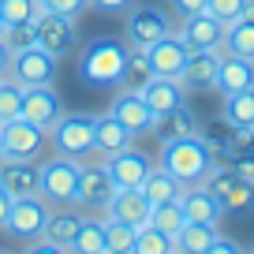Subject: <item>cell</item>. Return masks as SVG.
<instances>
[{
    "label": "cell",
    "instance_id": "6da1fadb",
    "mask_svg": "<svg viewBox=\"0 0 254 254\" xmlns=\"http://www.w3.org/2000/svg\"><path fill=\"white\" fill-rule=\"evenodd\" d=\"M161 168L172 172L183 187H194V183H202L206 172L213 168V150H209V142L202 135L161 142Z\"/></svg>",
    "mask_w": 254,
    "mask_h": 254
},
{
    "label": "cell",
    "instance_id": "7a4b0ae2",
    "mask_svg": "<svg viewBox=\"0 0 254 254\" xmlns=\"http://www.w3.org/2000/svg\"><path fill=\"white\" fill-rule=\"evenodd\" d=\"M131 53V45L116 38H97L82 49L79 56V79L86 86H116L120 82V71H124V60Z\"/></svg>",
    "mask_w": 254,
    "mask_h": 254
},
{
    "label": "cell",
    "instance_id": "3957f363",
    "mask_svg": "<svg viewBox=\"0 0 254 254\" xmlns=\"http://www.w3.org/2000/svg\"><path fill=\"white\" fill-rule=\"evenodd\" d=\"M79 176H82V161L56 153L53 161L38 165V180H41V198L49 206H71L75 190H79Z\"/></svg>",
    "mask_w": 254,
    "mask_h": 254
},
{
    "label": "cell",
    "instance_id": "277c9868",
    "mask_svg": "<svg viewBox=\"0 0 254 254\" xmlns=\"http://www.w3.org/2000/svg\"><path fill=\"white\" fill-rule=\"evenodd\" d=\"M49 142L64 157H90L94 153V116H79V112H60L53 127H49Z\"/></svg>",
    "mask_w": 254,
    "mask_h": 254
},
{
    "label": "cell",
    "instance_id": "5b68a950",
    "mask_svg": "<svg viewBox=\"0 0 254 254\" xmlns=\"http://www.w3.org/2000/svg\"><path fill=\"white\" fill-rule=\"evenodd\" d=\"M0 146L8 161H38V153L49 146V131L30 120H0Z\"/></svg>",
    "mask_w": 254,
    "mask_h": 254
},
{
    "label": "cell",
    "instance_id": "8992f818",
    "mask_svg": "<svg viewBox=\"0 0 254 254\" xmlns=\"http://www.w3.org/2000/svg\"><path fill=\"white\" fill-rule=\"evenodd\" d=\"M202 187L224 206V213H236V209H251L254 206V183H247L243 176H236L228 165H213L206 172V180H202Z\"/></svg>",
    "mask_w": 254,
    "mask_h": 254
},
{
    "label": "cell",
    "instance_id": "52a82bcc",
    "mask_svg": "<svg viewBox=\"0 0 254 254\" xmlns=\"http://www.w3.org/2000/svg\"><path fill=\"white\" fill-rule=\"evenodd\" d=\"M11 82L19 86H53L56 79V56L41 45H30L23 53H11V67H8Z\"/></svg>",
    "mask_w": 254,
    "mask_h": 254
},
{
    "label": "cell",
    "instance_id": "ba28073f",
    "mask_svg": "<svg viewBox=\"0 0 254 254\" xmlns=\"http://www.w3.org/2000/svg\"><path fill=\"white\" fill-rule=\"evenodd\" d=\"M45 221H49V202L41 198V194H30V198L11 202L4 232H8L11 239H19V243H34V239H41V232H45Z\"/></svg>",
    "mask_w": 254,
    "mask_h": 254
},
{
    "label": "cell",
    "instance_id": "9c48e42d",
    "mask_svg": "<svg viewBox=\"0 0 254 254\" xmlns=\"http://www.w3.org/2000/svg\"><path fill=\"white\" fill-rule=\"evenodd\" d=\"M176 26L168 23V15L161 8H153V4H131L127 8V41L135 49H146L150 41L165 38V34H172Z\"/></svg>",
    "mask_w": 254,
    "mask_h": 254
},
{
    "label": "cell",
    "instance_id": "30bf717a",
    "mask_svg": "<svg viewBox=\"0 0 254 254\" xmlns=\"http://www.w3.org/2000/svg\"><path fill=\"white\" fill-rule=\"evenodd\" d=\"M34 26H38V45L49 49L53 56H64V53H71V49L79 45V26L67 15H56V11L41 8L38 19H34Z\"/></svg>",
    "mask_w": 254,
    "mask_h": 254
},
{
    "label": "cell",
    "instance_id": "8fae6325",
    "mask_svg": "<svg viewBox=\"0 0 254 254\" xmlns=\"http://www.w3.org/2000/svg\"><path fill=\"white\" fill-rule=\"evenodd\" d=\"M142 53H146V60H150L153 75H161V79H180V71H183V64H187L190 49H187V41L172 30V34H165V38L150 41Z\"/></svg>",
    "mask_w": 254,
    "mask_h": 254
},
{
    "label": "cell",
    "instance_id": "7c38bea8",
    "mask_svg": "<svg viewBox=\"0 0 254 254\" xmlns=\"http://www.w3.org/2000/svg\"><path fill=\"white\" fill-rule=\"evenodd\" d=\"M112 194H116V180L109 176L105 161H101V165H82L79 190H75V206H82V209H105Z\"/></svg>",
    "mask_w": 254,
    "mask_h": 254
},
{
    "label": "cell",
    "instance_id": "4fadbf2b",
    "mask_svg": "<svg viewBox=\"0 0 254 254\" xmlns=\"http://www.w3.org/2000/svg\"><path fill=\"white\" fill-rule=\"evenodd\" d=\"M105 217L109 221H120V224H131V228H146L150 224V202L138 187H116V194L109 198L105 206Z\"/></svg>",
    "mask_w": 254,
    "mask_h": 254
},
{
    "label": "cell",
    "instance_id": "5bb4252c",
    "mask_svg": "<svg viewBox=\"0 0 254 254\" xmlns=\"http://www.w3.org/2000/svg\"><path fill=\"white\" fill-rule=\"evenodd\" d=\"M217 67H221V49H190L187 64L180 71V86L183 90H213Z\"/></svg>",
    "mask_w": 254,
    "mask_h": 254
},
{
    "label": "cell",
    "instance_id": "9a60e30c",
    "mask_svg": "<svg viewBox=\"0 0 254 254\" xmlns=\"http://www.w3.org/2000/svg\"><path fill=\"white\" fill-rule=\"evenodd\" d=\"M60 97H56L53 86H23V105H19V116L30 120V124L38 127H53L56 120H60Z\"/></svg>",
    "mask_w": 254,
    "mask_h": 254
},
{
    "label": "cell",
    "instance_id": "2e32d148",
    "mask_svg": "<svg viewBox=\"0 0 254 254\" xmlns=\"http://www.w3.org/2000/svg\"><path fill=\"white\" fill-rule=\"evenodd\" d=\"M105 168H109V176L116 180V187H142L146 172H150V157H146L142 150H135V146H127V150H116L105 157Z\"/></svg>",
    "mask_w": 254,
    "mask_h": 254
},
{
    "label": "cell",
    "instance_id": "e0dca14e",
    "mask_svg": "<svg viewBox=\"0 0 254 254\" xmlns=\"http://www.w3.org/2000/svg\"><path fill=\"white\" fill-rule=\"evenodd\" d=\"M109 112L127 127V131H131V135H146V131L153 127V120H157V116L150 112V105L142 101V94H138V90H120Z\"/></svg>",
    "mask_w": 254,
    "mask_h": 254
},
{
    "label": "cell",
    "instance_id": "ac0fdd59",
    "mask_svg": "<svg viewBox=\"0 0 254 254\" xmlns=\"http://www.w3.org/2000/svg\"><path fill=\"white\" fill-rule=\"evenodd\" d=\"M0 187L8 190L11 198H30L41 194V180H38V165L34 161H0Z\"/></svg>",
    "mask_w": 254,
    "mask_h": 254
},
{
    "label": "cell",
    "instance_id": "d6986e66",
    "mask_svg": "<svg viewBox=\"0 0 254 254\" xmlns=\"http://www.w3.org/2000/svg\"><path fill=\"white\" fill-rule=\"evenodd\" d=\"M176 34L187 41V49H221V45H224V23H217L209 11L187 15Z\"/></svg>",
    "mask_w": 254,
    "mask_h": 254
},
{
    "label": "cell",
    "instance_id": "ffe728a7",
    "mask_svg": "<svg viewBox=\"0 0 254 254\" xmlns=\"http://www.w3.org/2000/svg\"><path fill=\"white\" fill-rule=\"evenodd\" d=\"M180 206H183V217H187V221H194V224H217V221L224 217V206L209 194L206 187H202V183H194V187L183 190Z\"/></svg>",
    "mask_w": 254,
    "mask_h": 254
},
{
    "label": "cell",
    "instance_id": "44dd1931",
    "mask_svg": "<svg viewBox=\"0 0 254 254\" xmlns=\"http://www.w3.org/2000/svg\"><path fill=\"white\" fill-rule=\"evenodd\" d=\"M153 135H157V142H172V138H187V135H202L198 127V116L187 109V105H176L172 112H165V116L153 120L150 127Z\"/></svg>",
    "mask_w": 254,
    "mask_h": 254
},
{
    "label": "cell",
    "instance_id": "7402d4cb",
    "mask_svg": "<svg viewBox=\"0 0 254 254\" xmlns=\"http://www.w3.org/2000/svg\"><path fill=\"white\" fill-rule=\"evenodd\" d=\"M254 86V64L236 53H221V67H217V86L221 94H236V90Z\"/></svg>",
    "mask_w": 254,
    "mask_h": 254
},
{
    "label": "cell",
    "instance_id": "603a6c76",
    "mask_svg": "<svg viewBox=\"0 0 254 254\" xmlns=\"http://www.w3.org/2000/svg\"><path fill=\"white\" fill-rule=\"evenodd\" d=\"M131 131H127L124 124H120L112 112H105V116H94V153H101V157H109V153L116 150H127L131 146Z\"/></svg>",
    "mask_w": 254,
    "mask_h": 254
},
{
    "label": "cell",
    "instance_id": "cb8c5ba5",
    "mask_svg": "<svg viewBox=\"0 0 254 254\" xmlns=\"http://www.w3.org/2000/svg\"><path fill=\"white\" fill-rule=\"evenodd\" d=\"M142 94V101L150 105V112L153 116H165V112H172L176 105H183V86H180V79H153L150 86H142L138 90Z\"/></svg>",
    "mask_w": 254,
    "mask_h": 254
},
{
    "label": "cell",
    "instance_id": "d4e9b609",
    "mask_svg": "<svg viewBox=\"0 0 254 254\" xmlns=\"http://www.w3.org/2000/svg\"><path fill=\"white\" fill-rule=\"evenodd\" d=\"M146 194V202H150V206H157V202H176V198H183V183L176 180L172 172H165V168H150V172H146V180H142V187H138Z\"/></svg>",
    "mask_w": 254,
    "mask_h": 254
},
{
    "label": "cell",
    "instance_id": "484cf974",
    "mask_svg": "<svg viewBox=\"0 0 254 254\" xmlns=\"http://www.w3.org/2000/svg\"><path fill=\"white\" fill-rule=\"evenodd\" d=\"M224 124H232L236 131H251L254 127V86L224 94V109H221Z\"/></svg>",
    "mask_w": 254,
    "mask_h": 254
},
{
    "label": "cell",
    "instance_id": "4316f807",
    "mask_svg": "<svg viewBox=\"0 0 254 254\" xmlns=\"http://www.w3.org/2000/svg\"><path fill=\"white\" fill-rule=\"evenodd\" d=\"M79 224H82V213H75V209H49V221H45L41 236L53 239L60 251H71V239L79 232Z\"/></svg>",
    "mask_w": 254,
    "mask_h": 254
},
{
    "label": "cell",
    "instance_id": "83f0119b",
    "mask_svg": "<svg viewBox=\"0 0 254 254\" xmlns=\"http://www.w3.org/2000/svg\"><path fill=\"white\" fill-rule=\"evenodd\" d=\"M217 236V224H194V221H183V228L176 232V254H209Z\"/></svg>",
    "mask_w": 254,
    "mask_h": 254
},
{
    "label": "cell",
    "instance_id": "f1b7e54d",
    "mask_svg": "<svg viewBox=\"0 0 254 254\" xmlns=\"http://www.w3.org/2000/svg\"><path fill=\"white\" fill-rule=\"evenodd\" d=\"M153 79H157V75H153L146 53H142V49H131V53H127V60H124V71H120V82H116V86H124V90H142V86H150Z\"/></svg>",
    "mask_w": 254,
    "mask_h": 254
},
{
    "label": "cell",
    "instance_id": "f546056e",
    "mask_svg": "<svg viewBox=\"0 0 254 254\" xmlns=\"http://www.w3.org/2000/svg\"><path fill=\"white\" fill-rule=\"evenodd\" d=\"M224 53H236L254 64V19H236L224 26Z\"/></svg>",
    "mask_w": 254,
    "mask_h": 254
},
{
    "label": "cell",
    "instance_id": "4dcf8cb0",
    "mask_svg": "<svg viewBox=\"0 0 254 254\" xmlns=\"http://www.w3.org/2000/svg\"><path fill=\"white\" fill-rule=\"evenodd\" d=\"M71 251L75 254H105V221H86L82 217L79 232L71 239Z\"/></svg>",
    "mask_w": 254,
    "mask_h": 254
},
{
    "label": "cell",
    "instance_id": "1f68e13d",
    "mask_svg": "<svg viewBox=\"0 0 254 254\" xmlns=\"http://www.w3.org/2000/svg\"><path fill=\"white\" fill-rule=\"evenodd\" d=\"M183 206H180V198L176 202H157V206H150V228H157V232H165V236H176V232L183 228Z\"/></svg>",
    "mask_w": 254,
    "mask_h": 254
},
{
    "label": "cell",
    "instance_id": "d6a6232c",
    "mask_svg": "<svg viewBox=\"0 0 254 254\" xmlns=\"http://www.w3.org/2000/svg\"><path fill=\"white\" fill-rule=\"evenodd\" d=\"M131 254H176V239L146 224V228L135 232V251Z\"/></svg>",
    "mask_w": 254,
    "mask_h": 254
},
{
    "label": "cell",
    "instance_id": "836d02e7",
    "mask_svg": "<svg viewBox=\"0 0 254 254\" xmlns=\"http://www.w3.org/2000/svg\"><path fill=\"white\" fill-rule=\"evenodd\" d=\"M135 251V228L105 217V254H131Z\"/></svg>",
    "mask_w": 254,
    "mask_h": 254
},
{
    "label": "cell",
    "instance_id": "e575fe53",
    "mask_svg": "<svg viewBox=\"0 0 254 254\" xmlns=\"http://www.w3.org/2000/svg\"><path fill=\"white\" fill-rule=\"evenodd\" d=\"M38 11H41V0H0V19H4V26L34 23Z\"/></svg>",
    "mask_w": 254,
    "mask_h": 254
},
{
    "label": "cell",
    "instance_id": "d590c367",
    "mask_svg": "<svg viewBox=\"0 0 254 254\" xmlns=\"http://www.w3.org/2000/svg\"><path fill=\"white\" fill-rule=\"evenodd\" d=\"M0 38L8 41L11 53H23V49L38 45V26H34V23H11V26L0 30Z\"/></svg>",
    "mask_w": 254,
    "mask_h": 254
},
{
    "label": "cell",
    "instance_id": "8d00e7d4",
    "mask_svg": "<svg viewBox=\"0 0 254 254\" xmlns=\"http://www.w3.org/2000/svg\"><path fill=\"white\" fill-rule=\"evenodd\" d=\"M19 105H23V86L19 82H4L0 79V120H15Z\"/></svg>",
    "mask_w": 254,
    "mask_h": 254
},
{
    "label": "cell",
    "instance_id": "74e56055",
    "mask_svg": "<svg viewBox=\"0 0 254 254\" xmlns=\"http://www.w3.org/2000/svg\"><path fill=\"white\" fill-rule=\"evenodd\" d=\"M243 4L247 0H206V11L217 19V23H236V19H243Z\"/></svg>",
    "mask_w": 254,
    "mask_h": 254
},
{
    "label": "cell",
    "instance_id": "f35d334b",
    "mask_svg": "<svg viewBox=\"0 0 254 254\" xmlns=\"http://www.w3.org/2000/svg\"><path fill=\"white\" fill-rule=\"evenodd\" d=\"M41 8L56 11V15H67V19H79L90 8V0H41Z\"/></svg>",
    "mask_w": 254,
    "mask_h": 254
},
{
    "label": "cell",
    "instance_id": "ab89813d",
    "mask_svg": "<svg viewBox=\"0 0 254 254\" xmlns=\"http://www.w3.org/2000/svg\"><path fill=\"white\" fill-rule=\"evenodd\" d=\"M172 8H176V15H180V19H187V15L206 11V0H172Z\"/></svg>",
    "mask_w": 254,
    "mask_h": 254
},
{
    "label": "cell",
    "instance_id": "60d3db41",
    "mask_svg": "<svg viewBox=\"0 0 254 254\" xmlns=\"http://www.w3.org/2000/svg\"><path fill=\"white\" fill-rule=\"evenodd\" d=\"M236 176H243L247 183H254V153H243V157L236 161V165H228Z\"/></svg>",
    "mask_w": 254,
    "mask_h": 254
},
{
    "label": "cell",
    "instance_id": "b9f144b4",
    "mask_svg": "<svg viewBox=\"0 0 254 254\" xmlns=\"http://www.w3.org/2000/svg\"><path fill=\"white\" fill-rule=\"evenodd\" d=\"M90 4H94L97 11H112V15H116V11H127L135 0H90Z\"/></svg>",
    "mask_w": 254,
    "mask_h": 254
},
{
    "label": "cell",
    "instance_id": "7bdbcfd3",
    "mask_svg": "<svg viewBox=\"0 0 254 254\" xmlns=\"http://www.w3.org/2000/svg\"><path fill=\"white\" fill-rule=\"evenodd\" d=\"M209 254H239V243H232V239H224V236H213Z\"/></svg>",
    "mask_w": 254,
    "mask_h": 254
},
{
    "label": "cell",
    "instance_id": "ee69618b",
    "mask_svg": "<svg viewBox=\"0 0 254 254\" xmlns=\"http://www.w3.org/2000/svg\"><path fill=\"white\" fill-rule=\"evenodd\" d=\"M11 202H15V198H11L8 190L0 187V228H4V224H8V213H11Z\"/></svg>",
    "mask_w": 254,
    "mask_h": 254
},
{
    "label": "cell",
    "instance_id": "f6af8a7d",
    "mask_svg": "<svg viewBox=\"0 0 254 254\" xmlns=\"http://www.w3.org/2000/svg\"><path fill=\"white\" fill-rule=\"evenodd\" d=\"M8 67H11V49H8V41L0 38V75H8Z\"/></svg>",
    "mask_w": 254,
    "mask_h": 254
},
{
    "label": "cell",
    "instance_id": "bcb514c9",
    "mask_svg": "<svg viewBox=\"0 0 254 254\" xmlns=\"http://www.w3.org/2000/svg\"><path fill=\"white\" fill-rule=\"evenodd\" d=\"M243 19H254V0H247V4H243Z\"/></svg>",
    "mask_w": 254,
    "mask_h": 254
},
{
    "label": "cell",
    "instance_id": "7dc6e473",
    "mask_svg": "<svg viewBox=\"0 0 254 254\" xmlns=\"http://www.w3.org/2000/svg\"><path fill=\"white\" fill-rule=\"evenodd\" d=\"M0 161H4V146H0Z\"/></svg>",
    "mask_w": 254,
    "mask_h": 254
},
{
    "label": "cell",
    "instance_id": "c3c4849f",
    "mask_svg": "<svg viewBox=\"0 0 254 254\" xmlns=\"http://www.w3.org/2000/svg\"><path fill=\"white\" fill-rule=\"evenodd\" d=\"M0 30H4V19H0Z\"/></svg>",
    "mask_w": 254,
    "mask_h": 254
},
{
    "label": "cell",
    "instance_id": "681fc988",
    "mask_svg": "<svg viewBox=\"0 0 254 254\" xmlns=\"http://www.w3.org/2000/svg\"><path fill=\"white\" fill-rule=\"evenodd\" d=\"M0 79H4V75H0Z\"/></svg>",
    "mask_w": 254,
    "mask_h": 254
}]
</instances>
